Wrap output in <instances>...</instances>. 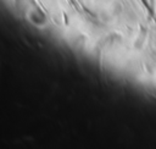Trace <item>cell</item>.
<instances>
[{"label":"cell","mask_w":156,"mask_h":149,"mask_svg":"<svg viewBox=\"0 0 156 149\" xmlns=\"http://www.w3.org/2000/svg\"><path fill=\"white\" fill-rule=\"evenodd\" d=\"M29 18L37 26H41V24H44L46 22V16L40 9H33L30 11V13H29Z\"/></svg>","instance_id":"6da1fadb"}]
</instances>
